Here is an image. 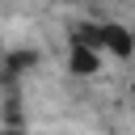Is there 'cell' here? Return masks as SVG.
<instances>
[{
	"mask_svg": "<svg viewBox=\"0 0 135 135\" xmlns=\"http://www.w3.org/2000/svg\"><path fill=\"white\" fill-rule=\"evenodd\" d=\"M76 38H84V42H93L101 55H114V59H127L131 51H135V34L127 30V25H118V21H97V25H80L76 30Z\"/></svg>",
	"mask_w": 135,
	"mask_h": 135,
	"instance_id": "cell-1",
	"label": "cell"
},
{
	"mask_svg": "<svg viewBox=\"0 0 135 135\" xmlns=\"http://www.w3.org/2000/svg\"><path fill=\"white\" fill-rule=\"evenodd\" d=\"M101 51L93 46V42H84V38H76L72 34V46H68V72H76V76H93L97 68H101Z\"/></svg>",
	"mask_w": 135,
	"mask_h": 135,
	"instance_id": "cell-2",
	"label": "cell"
}]
</instances>
